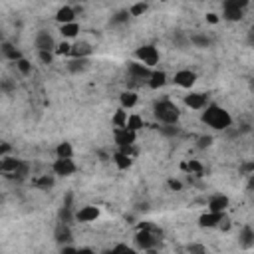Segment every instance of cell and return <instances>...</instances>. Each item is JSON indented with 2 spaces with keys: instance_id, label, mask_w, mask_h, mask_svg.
Returning <instances> with one entry per match:
<instances>
[{
  "instance_id": "cell-1",
  "label": "cell",
  "mask_w": 254,
  "mask_h": 254,
  "mask_svg": "<svg viewBox=\"0 0 254 254\" xmlns=\"http://www.w3.org/2000/svg\"><path fill=\"white\" fill-rule=\"evenodd\" d=\"M202 109L204 111L200 115V121L206 127H210L214 131H226L232 125V115L224 107H220L218 103H206Z\"/></svg>"
},
{
  "instance_id": "cell-2",
  "label": "cell",
  "mask_w": 254,
  "mask_h": 254,
  "mask_svg": "<svg viewBox=\"0 0 254 254\" xmlns=\"http://www.w3.org/2000/svg\"><path fill=\"white\" fill-rule=\"evenodd\" d=\"M161 236V230L157 226H153L151 222H141L137 224V232H135V246L139 250H147V252H153L159 244V238Z\"/></svg>"
},
{
  "instance_id": "cell-3",
  "label": "cell",
  "mask_w": 254,
  "mask_h": 254,
  "mask_svg": "<svg viewBox=\"0 0 254 254\" xmlns=\"http://www.w3.org/2000/svg\"><path fill=\"white\" fill-rule=\"evenodd\" d=\"M153 115L163 125H177L181 119V111L175 101L171 99H159L153 103Z\"/></svg>"
},
{
  "instance_id": "cell-4",
  "label": "cell",
  "mask_w": 254,
  "mask_h": 254,
  "mask_svg": "<svg viewBox=\"0 0 254 254\" xmlns=\"http://www.w3.org/2000/svg\"><path fill=\"white\" fill-rule=\"evenodd\" d=\"M250 0H224L222 2V18L228 22H238L244 16V8Z\"/></svg>"
},
{
  "instance_id": "cell-5",
  "label": "cell",
  "mask_w": 254,
  "mask_h": 254,
  "mask_svg": "<svg viewBox=\"0 0 254 254\" xmlns=\"http://www.w3.org/2000/svg\"><path fill=\"white\" fill-rule=\"evenodd\" d=\"M159 58H161V54H159V50L153 44H145V46H141V48L135 50V60L141 62V64H145L151 69L159 64Z\"/></svg>"
},
{
  "instance_id": "cell-6",
  "label": "cell",
  "mask_w": 254,
  "mask_h": 254,
  "mask_svg": "<svg viewBox=\"0 0 254 254\" xmlns=\"http://www.w3.org/2000/svg\"><path fill=\"white\" fill-rule=\"evenodd\" d=\"M52 171L56 177H71L77 173V165H75L73 157H58L52 163Z\"/></svg>"
},
{
  "instance_id": "cell-7",
  "label": "cell",
  "mask_w": 254,
  "mask_h": 254,
  "mask_svg": "<svg viewBox=\"0 0 254 254\" xmlns=\"http://www.w3.org/2000/svg\"><path fill=\"white\" fill-rule=\"evenodd\" d=\"M99 214H101L99 206H95V204H85V206H81V208H77V210L73 212V220L87 224V222H95V220L99 218Z\"/></svg>"
},
{
  "instance_id": "cell-8",
  "label": "cell",
  "mask_w": 254,
  "mask_h": 254,
  "mask_svg": "<svg viewBox=\"0 0 254 254\" xmlns=\"http://www.w3.org/2000/svg\"><path fill=\"white\" fill-rule=\"evenodd\" d=\"M113 141L117 147H127V145H135L137 141V133L127 129V127H113Z\"/></svg>"
},
{
  "instance_id": "cell-9",
  "label": "cell",
  "mask_w": 254,
  "mask_h": 254,
  "mask_svg": "<svg viewBox=\"0 0 254 254\" xmlns=\"http://www.w3.org/2000/svg\"><path fill=\"white\" fill-rule=\"evenodd\" d=\"M34 46H36L38 52H54V48H56V40H54V36H52L50 32L40 30V32L36 34Z\"/></svg>"
},
{
  "instance_id": "cell-10",
  "label": "cell",
  "mask_w": 254,
  "mask_h": 254,
  "mask_svg": "<svg viewBox=\"0 0 254 254\" xmlns=\"http://www.w3.org/2000/svg\"><path fill=\"white\" fill-rule=\"evenodd\" d=\"M183 101H185V105L187 107H190V109H202L206 103H208V95L206 93H202V91H189L185 97H183Z\"/></svg>"
},
{
  "instance_id": "cell-11",
  "label": "cell",
  "mask_w": 254,
  "mask_h": 254,
  "mask_svg": "<svg viewBox=\"0 0 254 254\" xmlns=\"http://www.w3.org/2000/svg\"><path fill=\"white\" fill-rule=\"evenodd\" d=\"M93 46L87 40H75L69 48V58H91Z\"/></svg>"
},
{
  "instance_id": "cell-12",
  "label": "cell",
  "mask_w": 254,
  "mask_h": 254,
  "mask_svg": "<svg viewBox=\"0 0 254 254\" xmlns=\"http://www.w3.org/2000/svg\"><path fill=\"white\" fill-rule=\"evenodd\" d=\"M175 83L179 85V87H183V89H190L194 83H196V73L192 71V69H179L177 73H175Z\"/></svg>"
},
{
  "instance_id": "cell-13",
  "label": "cell",
  "mask_w": 254,
  "mask_h": 254,
  "mask_svg": "<svg viewBox=\"0 0 254 254\" xmlns=\"http://www.w3.org/2000/svg\"><path fill=\"white\" fill-rule=\"evenodd\" d=\"M230 206V198L222 192H216L208 198L206 202V210H214V212H226V208Z\"/></svg>"
},
{
  "instance_id": "cell-14",
  "label": "cell",
  "mask_w": 254,
  "mask_h": 254,
  "mask_svg": "<svg viewBox=\"0 0 254 254\" xmlns=\"http://www.w3.org/2000/svg\"><path fill=\"white\" fill-rule=\"evenodd\" d=\"M73 234H71V224H65V222H58L56 230H54V240L62 246V244H67L71 242Z\"/></svg>"
},
{
  "instance_id": "cell-15",
  "label": "cell",
  "mask_w": 254,
  "mask_h": 254,
  "mask_svg": "<svg viewBox=\"0 0 254 254\" xmlns=\"http://www.w3.org/2000/svg\"><path fill=\"white\" fill-rule=\"evenodd\" d=\"M224 212H214V210H206L198 216V226L200 228H216V224L220 222Z\"/></svg>"
},
{
  "instance_id": "cell-16",
  "label": "cell",
  "mask_w": 254,
  "mask_h": 254,
  "mask_svg": "<svg viewBox=\"0 0 254 254\" xmlns=\"http://www.w3.org/2000/svg\"><path fill=\"white\" fill-rule=\"evenodd\" d=\"M20 163H22V159H16V157H8V155L0 157V175H4L8 179L18 169Z\"/></svg>"
},
{
  "instance_id": "cell-17",
  "label": "cell",
  "mask_w": 254,
  "mask_h": 254,
  "mask_svg": "<svg viewBox=\"0 0 254 254\" xmlns=\"http://www.w3.org/2000/svg\"><path fill=\"white\" fill-rule=\"evenodd\" d=\"M127 69H129L131 77H135V79H145V81H147V77H149V73H151V67H147V65L141 64V62H129V64H127Z\"/></svg>"
},
{
  "instance_id": "cell-18",
  "label": "cell",
  "mask_w": 254,
  "mask_h": 254,
  "mask_svg": "<svg viewBox=\"0 0 254 254\" xmlns=\"http://www.w3.org/2000/svg\"><path fill=\"white\" fill-rule=\"evenodd\" d=\"M165 83H167V71L153 67L151 73H149V77H147V85H149L151 89H161Z\"/></svg>"
},
{
  "instance_id": "cell-19",
  "label": "cell",
  "mask_w": 254,
  "mask_h": 254,
  "mask_svg": "<svg viewBox=\"0 0 254 254\" xmlns=\"http://www.w3.org/2000/svg\"><path fill=\"white\" fill-rule=\"evenodd\" d=\"M137 101H139V95H137V91H133V89H125V91L119 93V107H123V109L135 107Z\"/></svg>"
},
{
  "instance_id": "cell-20",
  "label": "cell",
  "mask_w": 254,
  "mask_h": 254,
  "mask_svg": "<svg viewBox=\"0 0 254 254\" xmlns=\"http://www.w3.org/2000/svg\"><path fill=\"white\" fill-rule=\"evenodd\" d=\"M111 159H113V163H115V167H117L119 171H127V169L133 165V157L127 155V153H123V151H119V149L113 153Z\"/></svg>"
},
{
  "instance_id": "cell-21",
  "label": "cell",
  "mask_w": 254,
  "mask_h": 254,
  "mask_svg": "<svg viewBox=\"0 0 254 254\" xmlns=\"http://www.w3.org/2000/svg\"><path fill=\"white\" fill-rule=\"evenodd\" d=\"M75 20V10L71 6H60L58 12H56V22L58 24H67V22H73Z\"/></svg>"
},
{
  "instance_id": "cell-22",
  "label": "cell",
  "mask_w": 254,
  "mask_h": 254,
  "mask_svg": "<svg viewBox=\"0 0 254 254\" xmlns=\"http://www.w3.org/2000/svg\"><path fill=\"white\" fill-rule=\"evenodd\" d=\"M89 58H71L67 62V69L71 73H83L85 69H89Z\"/></svg>"
},
{
  "instance_id": "cell-23",
  "label": "cell",
  "mask_w": 254,
  "mask_h": 254,
  "mask_svg": "<svg viewBox=\"0 0 254 254\" xmlns=\"http://www.w3.org/2000/svg\"><path fill=\"white\" fill-rule=\"evenodd\" d=\"M60 34H62L64 40L77 38V34H79V24H77V20L67 22V24H60Z\"/></svg>"
},
{
  "instance_id": "cell-24",
  "label": "cell",
  "mask_w": 254,
  "mask_h": 254,
  "mask_svg": "<svg viewBox=\"0 0 254 254\" xmlns=\"http://www.w3.org/2000/svg\"><path fill=\"white\" fill-rule=\"evenodd\" d=\"M0 54H2L6 60H10V62H16V60H20V58H22L20 50H18L14 44H10V42H4V44L0 46Z\"/></svg>"
},
{
  "instance_id": "cell-25",
  "label": "cell",
  "mask_w": 254,
  "mask_h": 254,
  "mask_svg": "<svg viewBox=\"0 0 254 254\" xmlns=\"http://www.w3.org/2000/svg\"><path fill=\"white\" fill-rule=\"evenodd\" d=\"M54 183H56L54 175H40V177H34V179H32V187H36V189H40V190L52 189Z\"/></svg>"
},
{
  "instance_id": "cell-26",
  "label": "cell",
  "mask_w": 254,
  "mask_h": 254,
  "mask_svg": "<svg viewBox=\"0 0 254 254\" xmlns=\"http://www.w3.org/2000/svg\"><path fill=\"white\" fill-rule=\"evenodd\" d=\"M181 167H183L185 171H189V175H194V177H202V175H204V167H202V163L196 161V159H189V163H183Z\"/></svg>"
},
{
  "instance_id": "cell-27",
  "label": "cell",
  "mask_w": 254,
  "mask_h": 254,
  "mask_svg": "<svg viewBox=\"0 0 254 254\" xmlns=\"http://www.w3.org/2000/svg\"><path fill=\"white\" fill-rule=\"evenodd\" d=\"M143 125H145V121H143V117L141 115H137V113H129L127 115V121H125V127L127 129H131V131H139V129H143Z\"/></svg>"
},
{
  "instance_id": "cell-28",
  "label": "cell",
  "mask_w": 254,
  "mask_h": 254,
  "mask_svg": "<svg viewBox=\"0 0 254 254\" xmlns=\"http://www.w3.org/2000/svg\"><path fill=\"white\" fill-rule=\"evenodd\" d=\"M28 175H30V165L26 163V161H22L20 165H18V169L8 177L10 181H24V179H28Z\"/></svg>"
},
{
  "instance_id": "cell-29",
  "label": "cell",
  "mask_w": 254,
  "mask_h": 254,
  "mask_svg": "<svg viewBox=\"0 0 254 254\" xmlns=\"http://www.w3.org/2000/svg\"><path fill=\"white\" fill-rule=\"evenodd\" d=\"M127 109H123V107H119V109H115L113 111V115H111V125L113 127H125V121H127Z\"/></svg>"
},
{
  "instance_id": "cell-30",
  "label": "cell",
  "mask_w": 254,
  "mask_h": 254,
  "mask_svg": "<svg viewBox=\"0 0 254 254\" xmlns=\"http://www.w3.org/2000/svg\"><path fill=\"white\" fill-rule=\"evenodd\" d=\"M127 10H129V16H131V18H137V16H143V14L149 10V4H147V2H143V0H139V2L131 4Z\"/></svg>"
},
{
  "instance_id": "cell-31",
  "label": "cell",
  "mask_w": 254,
  "mask_h": 254,
  "mask_svg": "<svg viewBox=\"0 0 254 254\" xmlns=\"http://www.w3.org/2000/svg\"><path fill=\"white\" fill-rule=\"evenodd\" d=\"M56 157H73V147L69 141H62L56 147Z\"/></svg>"
},
{
  "instance_id": "cell-32",
  "label": "cell",
  "mask_w": 254,
  "mask_h": 254,
  "mask_svg": "<svg viewBox=\"0 0 254 254\" xmlns=\"http://www.w3.org/2000/svg\"><path fill=\"white\" fill-rule=\"evenodd\" d=\"M240 238H242V244H244L246 248H250V246L254 244V230H252L250 226H244V228H242Z\"/></svg>"
},
{
  "instance_id": "cell-33",
  "label": "cell",
  "mask_w": 254,
  "mask_h": 254,
  "mask_svg": "<svg viewBox=\"0 0 254 254\" xmlns=\"http://www.w3.org/2000/svg\"><path fill=\"white\" fill-rule=\"evenodd\" d=\"M190 44H194L196 48H206V46H210V40L204 34H192L190 36Z\"/></svg>"
},
{
  "instance_id": "cell-34",
  "label": "cell",
  "mask_w": 254,
  "mask_h": 254,
  "mask_svg": "<svg viewBox=\"0 0 254 254\" xmlns=\"http://www.w3.org/2000/svg\"><path fill=\"white\" fill-rule=\"evenodd\" d=\"M14 64H16V69H18V71H20L22 75H28V73L32 71V64H30V62H28V60H26L24 56H22L20 60H16Z\"/></svg>"
},
{
  "instance_id": "cell-35",
  "label": "cell",
  "mask_w": 254,
  "mask_h": 254,
  "mask_svg": "<svg viewBox=\"0 0 254 254\" xmlns=\"http://www.w3.org/2000/svg\"><path fill=\"white\" fill-rule=\"evenodd\" d=\"M69 48H71V44H69L67 40H64V42L56 44V48H54V56H69Z\"/></svg>"
},
{
  "instance_id": "cell-36",
  "label": "cell",
  "mask_w": 254,
  "mask_h": 254,
  "mask_svg": "<svg viewBox=\"0 0 254 254\" xmlns=\"http://www.w3.org/2000/svg\"><path fill=\"white\" fill-rule=\"evenodd\" d=\"M131 16H129V10H119V12H115V16L111 18V22L113 24H123V22H127Z\"/></svg>"
},
{
  "instance_id": "cell-37",
  "label": "cell",
  "mask_w": 254,
  "mask_h": 254,
  "mask_svg": "<svg viewBox=\"0 0 254 254\" xmlns=\"http://www.w3.org/2000/svg\"><path fill=\"white\" fill-rule=\"evenodd\" d=\"M212 145V137L210 135H200L198 139H196V147L198 149H208Z\"/></svg>"
},
{
  "instance_id": "cell-38",
  "label": "cell",
  "mask_w": 254,
  "mask_h": 254,
  "mask_svg": "<svg viewBox=\"0 0 254 254\" xmlns=\"http://www.w3.org/2000/svg\"><path fill=\"white\" fill-rule=\"evenodd\" d=\"M159 131L163 135H167V137H175L179 133V127L177 125H163V127H159Z\"/></svg>"
},
{
  "instance_id": "cell-39",
  "label": "cell",
  "mask_w": 254,
  "mask_h": 254,
  "mask_svg": "<svg viewBox=\"0 0 254 254\" xmlns=\"http://www.w3.org/2000/svg\"><path fill=\"white\" fill-rule=\"evenodd\" d=\"M216 228H220L222 232H228V230H230V218L226 216V212L222 214V218H220V222L216 224Z\"/></svg>"
},
{
  "instance_id": "cell-40",
  "label": "cell",
  "mask_w": 254,
  "mask_h": 254,
  "mask_svg": "<svg viewBox=\"0 0 254 254\" xmlns=\"http://www.w3.org/2000/svg\"><path fill=\"white\" fill-rule=\"evenodd\" d=\"M38 56H40L42 64H52V60H54V52H38Z\"/></svg>"
},
{
  "instance_id": "cell-41",
  "label": "cell",
  "mask_w": 254,
  "mask_h": 254,
  "mask_svg": "<svg viewBox=\"0 0 254 254\" xmlns=\"http://www.w3.org/2000/svg\"><path fill=\"white\" fill-rule=\"evenodd\" d=\"M167 185H169V189H171V190H181V189H183V183H181V181H177V179H169V181H167Z\"/></svg>"
},
{
  "instance_id": "cell-42",
  "label": "cell",
  "mask_w": 254,
  "mask_h": 254,
  "mask_svg": "<svg viewBox=\"0 0 254 254\" xmlns=\"http://www.w3.org/2000/svg\"><path fill=\"white\" fill-rule=\"evenodd\" d=\"M111 252H133V248H129L127 244H117L111 248Z\"/></svg>"
},
{
  "instance_id": "cell-43",
  "label": "cell",
  "mask_w": 254,
  "mask_h": 254,
  "mask_svg": "<svg viewBox=\"0 0 254 254\" xmlns=\"http://www.w3.org/2000/svg\"><path fill=\"white\" fill-rule=\"evenodd\" d=\"M8 153H10V145L0 139V157H4V155H8Z\"/></svg>"
},
{
  "instance_id": "cell-44",
  "label": "cell",
  "mask_w": 254,
  "mask_h": 254,
  "mask_svg": "<svg viewBox=\"0 0 254 254\" xmlns=\"http://www.w3.org/2000/svg\"><path fill=\"white\" fill-rule=\"evenodd\" d=\"M206 22H210V24H216V22H218V16H216L214 12H208V14H206Z\"/></svg>"
},
{
  "instance_id": "cell-45",
  "label": "cell",
  "mask_w": 254,
  "mask_h": 254,
  "mask_svg": "<svg viewBox=\"0 0 254 254\" xmlns=\"http://www.w3.org/2000/svg\"><path fill=\"white\" fill-rule=\"evenodd\" d=\"M187 250H190V252H204V248H202V246H198V244H189V246H187Z\"/></svg>"
},
{
  "instance_id": "cell-46",
  "label": "cell",
  "mask_w": 254,
  "mask_h": 254,
  "mask_svg": "<svg viewBox=\"0 0 254 254\" xmlns=\"http://www.w3.org/2000/svg\"><path fill=\"white\" fill-rule=\"evenodd\" d=\"M242 169H244V173H252L254 171V163H246Z\"/></svg>"
},
{
  "instance_id": "cell-47",
  "label": "cell",
  "mask_w": 254,
  "mask_h": 254,
  "mask_svg": "<svg viewBox=\"0 0 254 254\" xmlns=\"http://www.w3.org/2000/svg\"><path fill=\"white\" fill-rule=\"evenodd\" d=\"M0 87H2V89H6V91H8V89H12V83H10V81H4V83H2V85H0Z\"/></svg>"
},
{
  "instance_id": "cell-48",
  "label": "cell",
  "mask_w": 254,
  "mask_h": 254,
  "mask_svg": "<svg viewBox=\"0 0 254 254\" xmlns=\"http://www.w3.org/2000/svg\"><path fill=\"white\" fill-rule=\"evenodd\" d=\"M163 2H167V0H163Z\"/></svg>"
}]
</instances>
